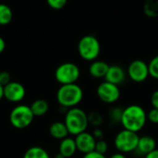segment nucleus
Wrapping results in <instances>:
<instances>
[{
	"instance_id": "14",
	"label": "nucleus",
	"mask_w": 158,
	"mask_h": 158,
	"mask_svg": "<svg viewBox=\"0 0 158 158\" xmlns=\"http://www.w3.org/2000/svg\"><path fill=\"white\" fill-rule=\"evenodd\" d=\"M59 154L62 155L65 158H69L73 156L75 153L78 151L75 140L70 137H67L63 140H61L58 147Z\"/></svg>"
},
{
	"instance_id": "4",
	"label": "nucleus",
	"mask_w": 158,
	"mask_h": 158,
	"mask_svg": "<svg viewBox=\"0 0 158 158\" xmlns=\"http://www.w3.org/2000/svg\"><path fill=\"white\" fill-rule=\"evenodd\" d=\"M78 52L83 60L92 62L96 60L101 52L99 40L91 34L83 36L78 44Z\"/></svg>"
},
{
	"instance_id": "24",
	"label": "nucleus",
	"mask_w": 158,
	"mask_h": 158,
	"mask_svg": "<svg viewBox=\"0 0 158 158\" xmlns=\"http://www.w3.org/2000/svg\"><path fill=\"white\" fill-rule=\"evenodd\" d=\"M107 150H108V145H107V143L106 141H104V140L96 141L95 149H94L95 152H97L99 154H102V155H106Z\"/></svg>"
},
{
	"instance_id": "20",
	"label": "nucleus",
	"mask_w": 158,
	"mask_h": 158,
	"mask_svg": "<svg viewBox=\"0 0 158 158\" xmlns=\"http://www.w3.org/2000/svg\"><path fill=\"white\" fill-rule=\"evenodd\" d=\"M103 121H104L103 116L100 113H98V112L94 111V112H91L88 115V122H89V125H91L93 127L99 128L103 124Z\"/></svg>"
},
{
	"instance_id": "25",
	"label": "nucleus",
	"mask_w": 158,
	"mask_h": 158,
	"mask_svg": "<svg viewBox=\"0 0 158 158\" xmlns=\"http://www.w3.org/2000/svg\"><path fill=\"white\" fill-rule=\"evenodd\" d=\"M147 120L153 124H158V109L153 108L147 113Z\"/></svg>"
},
{
	"instance_id": "33",
	"label": "nucleus",
	"mask_w": 158,
	"mask_h": 158,
	"mask_svg": "<svg viewBox=\"0 0 158 158\" xmlns=\"http://www.w3.org/2000/svg\"><path fill=\"white\" fill-rule=\"evenodd\" d=\"M3 88H4V87H3V86H2V85L0 84V101H1V100H2V98L4 97V93H3Z\"/></svg>"
},
{
	"instance_id": "15",
	"label": "nucleus",
	"mask_w": 158,
	"mask_h": 158,
	"mask_svg": "<svg viewBox=\"0 0 158 158\" xmlns=\"http://www.w3.org/2000/svg\"><path fill=\"white\" fill-rule=\"evenodd\" d=\"M155 149H156V142L153 137L151 136L140 137L137 146V151L140 154L146 156L147 154L151 153Z\"/></svg>"
},
{
	"instance_id": "3",
	"label": "nucleus",
	"mask_w": 158,
	"mask_h": 158,
	"mask_svg": "<svg viewBox=\"0 0 158 158\" xmlns=\"http://www.w3.org/2000/svg\"><path fill=\"white\" fill-rule=\"evenodd\" d=\"M64 123L69 131V133L73 136H77L78 134L86 131L89 122H88V115L79 107L69 108L66 115Z\"/></svg>"
},
{
	"instance_id": "32",
	"label": "nucleus",
	"mask_w": 158,
	"mask_h": 158,
	"mask_svg": "<svg viewBox=\"0 0 158 158\" xmlns=\"http://www.w3.org/2000/svg\"><path fill=\"white\" fill-rule=\"evenodd\" d=\"M109 158H127V157H126L125 154H122V153L118 152V153H116V154L112 155V156H111Z\"/></svg>"
},
{
	"instance_id": "9",
	"label": "nucleus",
	"mask_w": 158,
	"mask_h": 158,
	"mask_svg": "<svg viewBox=\"0 0 158 158\" xmlns=\"http://www.w3.org/2000/svg\"><path fill=\"white\" fill-rule=\"evenodd\" d=\"M127 73L132 81L143 82L149 77L148 64L140 59L133 60L129 65Z\"/></svg>"
},
{
	"instance_id": "1",
	"label": "nucleus",
	"mask_w": 158,
	"mask_h": 158,
	"mask_svg": "<svg viewBox=\"0 0 158 158\" xmlns=\"http://www.w3.org/2000/svg\"><path fill=\"white\" fill-rule=\"evenodd\" d=\"M147 122V113L138 105H131L123 109L120 124L124 130L138 132Z\"/></svg>"
},
{
	"instance_id": "21",
	"label": "nucleus",
	"mask_w": 158,
	"mask_h": 158,
	"mask_svg": "<svg viewBox=\"0 0 158 158\" xmlns=\"http://www.w3.org/2000/svg\"><path fill=\"white\" fill-rule=\"evenodd\" d=\"M148 69L149 76L156 80H158V56H156L150 60L148 64Z\"/></svg>"
},
{
	"instance_id": "34",
	"label": "nucleus",
	"mask_w": 158,
	"mask_h": 158,
	"mask_svg": "<svg viewBox=\"0 0 158 158\" xmlns=\"http://www.w3.org/2000/svg\"><path fill=\"white\" fill-rule=\"evenodd\" d=\"M56 158H65V157H64V156H63L62 155H60V154L58 153V155L56 156Z\"/></svg>"
},
{
	"instance_id": "8",
	"label": "nucleus",
	"mask_w": 158,
	"mask_h": 158,
	"mask_svg": "<svg viewBox=\"0 0 158 158\" xmlns=\"http://www.w3.org/2000/svg\"><path fill=\"white\" fill-rule=\"evenodd\" d=\"M96 94L102 102L106 104H114L118 101L120 97V90L118 85L105 81L98 85Z\"/></svg>"
},
{
	"instance_id": "2",
	"label": "nucleus",
	"mask_w": 158,
	"mask_h": 158,
	"mask_svg": "<svg viewBox=\"0 0 158 158\" xmlns=\"http://www.w3.org/2000/svg\"><path fill=\"white\" fill-rule=\"evenodd\" d=\"M83 98V91L76 83L61 85L56 92L57 103L65 108L76 107Z\"/></svg>"
},
{
	"instance_id": "22",
	"label": "nucleus",
	"mask_w": 158,
	"mask_h": 158,
	"mask_svg": "<svg viewBox=\"0 0 158 158\" xmlns=\"http://www.w3.org/2000/svg\"><path fill=\"white\" fill-rule=\"evenodd\" d=\"M122 112L123 110L118 108V107H115L110 111V119L111 121L115 122V123H120L121 121V117H122Z\"/></svg>"
},
{
	"instance_id": "17",
	"label": "nucleus",
	"mask_w": 158,
	"mask_h": 158,
	"mask_svg": "<svg viewBox=\"0 0 158 158\" xmlns=\"http://www.w3.org/2000/svg\"><path fill=\"white\" fill-rule=\"evenodd\" d=\"M30 107L34 117H43L48 112L49 105L44 99H37L32 102Z\"/></svg>"
},
{
	"instance_id": "7",
	"label": "nucleus",
	"mask_w": 158,
	"mask_h": 158,
	"mask_svg": "<svg viewBox=\"0 0 158 158\" xmlns=\"http://www.w3.org/2000/svg\"><path fill=\"white\" fill-rule=\"evenodd\" d=\"M81 75L79 67L72 62H66L59 65L55 71V79L61 85L76 83Z\"/></svg>"
},
{
	"instance_id": "23",
	"label": "nucleus",
	"mask_w": 158,
	"mask_h": 158,
	"mask_svg": "<svg viewBox=\"0 0 158 158\" xmlns=\"http://www.w3.org/2000/svg\"><path fill=\"white\" fill-rule=\"evenodd\" d=\"M46 2L51 8L58 10V9H62L67 5L68 0H46Z\"/></svg>"
},
{
	"instance_id": "30",
	"label": "nucleus",
	"mask_w": 158,
	"mask_h": 158,
	"mask_svg": "<svg viewBox=\"0 0 158 158\" xmlns=\"http://www.w3.org/2000/svg\"><path fill=\"white\" fill-rule=\"evenodd\" d=\"M144 158H158V149H155L151 153L147 154Z\"/></svg>"
},
{
	"instance_id": "11",
	"label": "nucleus",
	"mask_w": 158,
	"mask_h": 158,
	"mask_svg": "<svg viewBox=\"0 0 158 158\" xmlns=\"http://www.w3.org/2000/svg\"><path fill=\"white\" fill-rule=\"evenodd\" d=\"M74 140L76 143L77 150L83 155L92 153L95 149L96 140L94 137L93 133H90L87 131L81 132L78 134L77 136H75Z\"/></svg>"
},
{
	"instance_id": "18",
	"label": "nucleus",
	"mask_w": 158,
	"mask_h": 158,
	"mask_svg": "<svg viewBox=\"0 0 158 158\" xmlns=\"http://www.w3.org/2000/svg\"><path fill=\"white\" fill-rule=\"evenodd\" d=\"M23 158H50L47 151L40 146H32L26 150Z\"/></svg>"
},
{
	"instance_id": "26",
	"label": "nucleus",
	"mask_w": 158,
	"mask_h": 158,
	"mask_svg": "<svg viewBox=\"0 0 158 158\" xmlns=\"http://www.w3.org/2000/svg\"><path fill=\"white\" fill-rule=\"evenodd\" d=\"M10 81V74L7 71H1L0 72V84L4 87L7 83H9Z\"/></svg>"
},
{
	"instance_id": "29",
	"label": "nucleus",
	"mask_w": 158,
	"mask_h": 158,
	"mask_svg": "<svg viewBox=\"0 0 158 158\" xmlns=\"http://www.w3.org/2000/svg\"><path fill=\"white\" fill-rule=\"evenodd\" d=\"M82 158H106L105 155H102V154H99L95 151L92 152V153H89V154H86L83 156Z\"/></svg>"
},
{
	"instance_id": "28",
	"label": "nucleus",
	"mask_w": 158,
	"mask_h": 158,
	"mask_svg": "<svg viewBox=\"0 0 158 158\" xmlns=\"http://www.w3.org/2000/svg\"><path fill=\"white\" fill-rule=\"evenodd\" d=\"M151 104L153 106V108L158 109V90L155 91L151 95Z\"/></svg>"
},
{
	"instance_id": "27",
	"label": "nucleus",
	"mask_w": 158,
	"mask_h": 158,
	"mask_svg": "<svg viewBox=\"0 0 158 158\" xmlns=\"http://www.w3.org/2000/svg\"><path fill=\"white\" fill-rule=\"evenodd\" d=\"M93 135L95 138L96 141L98 140H104V131L99 129V128H95L93 131Z\"/></svg>"
},
{
	"instance_id": "5",
	"label": "nucleus",
	"mask_w": 158,
	"mask_h": 158,
	"mask_svg": "<svg viewBox=\"0 0 158 158\" xmlns=\"http://www.w3.org/2000/svg\"><path fill=\"white\" fill-rule=\"evenodd\" d=\"M34 118L29 106L19 105L11 110L9 114V122L14 128L22 130L29 127L32 123Z\"/></svg>"
},
{
	"instance_id": "10",
	"label": "nucleus",
	"mask_w": 158,
	"mask_h": 158,
	"mask_svg": "<svg viewBox=\"0 0 158 158\" xmlns=\"http://www.w3.org/2000/svg\"><path fill=\"white\" fill-rule=\"evenodd\" d=\"M4 97L11 103L21 102L25 95L26 90L24 86L18 81H10L3 88Z\"/></svg>"
},
{
	"instance_id": "12",
	"label": "nucleus",
	"mask_w": 158,
	"mask_h": 158,
	"mask_svg": "<svg viewBox=\"0 0 158 158\" xmlns=\"http://www.w3.org/2000/svg\"><path fill=\"white\" fill-rule=\"evenodd\" d=\"M125 79H126L125 70L120 66H118V65L109 66L108 71L105 77L106 81L116 84L118 86L122 84L124 82Z\"/></svg>"
},
{
	"instance_id": "16",
	"label": "nucleus",
	"mask_w": 158,
	"mask_h": 158,
	"mask_svg": "<svg viewBox=\"0 0 158 158\" xmlns=\"http://www.w3.org/2000/svg\"><path fill=\"white\" fill-rule=\"evenodd\" d=\"M49 133L54 139H56V140H63L67 138L68 135L69 134L65 123L60 122V121L54 122L50 125Z\"/></svg>"
},
{
	"instance_id": "6",
	"label": "nucleus",
	"mask_w": 158,
	"mask_h": 158,
	"mask_svg": "<svg viewBox=\"0 0 158 158\" xmlns=\"http://www.w3.org/2000/svg\"><path fill=\"white\" fill-rule=\"evenodd\" d=\"M139 139L140 137L137 132H133L128 130H122L116 135L114 144L116 149L119 153L129 154L137 150Z\"/></svg>"
},
{
	"instance_id": "19",
	"label": "nucleus",
	"mask_w": 158,
	"mask_h": 158,
	"mask_svg": "<svg viewBox=\"0 0 158 158\" xmlns=\"http://www.w3.org/2000/svg\"><path fill=\"white\" fill-rule=\"evenodd\" d=\"M13 18L11 8L6 4H0V25L5 26L10 23Z\"/></svg>"
},
{
	"instance_id": "31",
	"label": "nucleus",
	"mask_w": 158,
	"mask_h": 158,
	"mask_svg": "<svg viewBox=\"0 0 158 158\" xmlns=\"http://www.w3.org/2000/svg\"><path fill=\"white\" fill-rule=\"evenodd\" d=\"M6 48V43H5V40L0 36V54H2L4 52Z\"/></svg>"
},
{
	"instance_id": "13",
	"label": "nucleus",
	"mask_w": 158,
	"mask_h": 158,
	"mask_svg": "<svg viewBox=\"0 0 158 158\" xmlns=\"http://www.w3.org/2000/svg\"><path fill=\"white\" fill-rule=\"evenodd\" d=\"M109 69V65L102 60H94L89 67V73L95 79L105 78Z\"/></svg>"
}]
</instances>
